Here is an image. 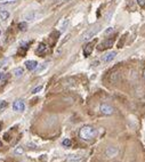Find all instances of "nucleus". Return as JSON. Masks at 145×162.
<instances>
[{
    "instance_id": "3",
    "label": "nucleus",
    "mask_w": 145,
    "mask_h": 162,
    "mask_svg": "<svg viewBox=\"0 0 145 162\" xmlns=\"http://www.w3.org/2000/svg\"><path fill=\"white\" fill-rule=\"evenodd\" d=\"M100 111L102 114L104 115H111L113 114V112H114V109L112 107L111 105H109V104H102L101 106H100Z\"/></svg>"
},
{
    "instance_id": "20",
    "label": "nucleus",
    "mask_w": 145,
    "mask_h": 162,
    "mask_svg": "<svg viewBox=\"0 0 145 162\" xmlns=\"http://www.w3.org/2000/svg\"><path fill=\"white\" fill-rule=\"evenodd\" d=\"M14 153L15 154H23L24 153V148H23L22 146H18V147H16V148L14 150Z\"/></svg>"
},
{
    "instance_id": "1",
    "label": "nucleus",
    "mask_w": 145,
    "mask_h": 162,
    "mask_svg": "<svg viewBox=\"0 0 145 162\" xmlns=\"http://www.w3.org/2000/svg\"><path fill=\"white\" fill-rule=\"evenodd\" d=\"M79 136L84 140H92L97 136V130L92 126H84L79 131Z\"/></svg>"
},
{
    "instance_id": "5",
    "label": "nucleus",
    "mask_w": 145,
    "mask_h": 162,
    "mask_svg": "<svg viewBox=\"0 0 145 162\" xmlns=\"http://www.w3.org/2000/svg\"><path fill=\"white\" fill-rule=\"evenodd\" d=\"M115 56H117V53L115 51H109V53H106V54H104L102 57V62L103 63H110L112 60L115 58Z\"/></svg>"
},
{
    "instance_id": "10",
    "label": "nucleus",
    "mask_w": 145,
    "mask_h": 162,
    "mask_svg": "<svg viewBox=\"0 0 145 162\" xmlns=\"http://www.w3.org/2000/svg\"><path fill=\"white\" fill-rule=\"evenodd\" d=\"M117 154H118V148H117V147H107L106 155H107L109 158H113V156H115Z\"/></svg>"
},
{
    "instance_id": "26",
    "label": "nucleus",
    "mask_w": 145,
    "mask_h": 162,
    "mask_svg": "<svg viewBox=\"0 0 145 162\" xmlns=\"http://www.w3.org/2000/svg\"><path fill=\"white\" fill-rule=\"evenodd\" d=\"M143 74H144V78H145V70L143 71Z\"/></svg>"
},
{
    "instance_id": "23",
    "label": "nucleus",
    "mask_w": 145,
    "mask_h": 162,
    "mask_svg": "<svg viewBox=\"0 0 145 162\" xmlns=\"http://www.w3.org/2000/svg\"><path fill=\"white\" fill-rule=\"evenodd\" d=\"M26 23L25 22H22V23H19V24H18V27H19V30H21V31H24V30H26Z\"/></svg>"
},
{
    "instance_id": "12",
    "label": "nucleus",
    "mask_w": 145,
    "mask_h": 162,
    "mask_svg": "<svg viewBox=\"0 0 145 162\" xmlns=\"http://www.w3.org/2000/svg\"><path fill=\"white\" fill-rule=\"evenodd\" d=\"M46 50H47V47H46V45H45V43H40V45H39V47L37 48L35 53H37L38 55H43V53H46Z\"/></svg>"
},
{
    "instance_id": "6",
    "label": "nucleus",
    "mask_w": 145,
    "mask_h": 162,
    "mask_svg": "<svg viewBox=\"0 0 145 162\" xmlns=\"http://www.w3.org/2000/svg\"><path fill=\"white\" fill-rule=\"evenodd\" d=\"M37 17H38V12L32 10V12H29V13H26L25 15H24V19H25V21H29V22H31V21L37 19Z\"/></svg>"
},
{
    "instance_id": "17",
    "label": "nucleus",
    "mask_w": 145,
    "mask_h": 162,
    "mask_svg": "<svg viewBox=\"0 0 145 162\" xmlns=\"http://www.w3.org/2000/svg\"><path fill=\"white\" fill-rule=\"evenodd\" d=\"M47 68V63H43V64H41L40 65V68H35V72H37V74H40L43 71H45Z\"/></svg>"
},
{
    "instance_id": "9",
    "label": "nucleus",
    "mask_w": 145,
    "mask_h": 162,
    "mask_svg": "<svg viewBox=\"0 0 145 162\" xmlns=\"http://www.w3.org/2000/svg\"><path fill=\"white\" fill-rule=\"evenodd\" d=\"M93 49H94V42H89L88 45H86V47L84 48V55H85V57H88V56L92 54Z\"/></svg>"
},
{
    "instance_id": "8",
    "label": "nucleus",
    "mask_w": 145,
    "mask_h": 162,
    "mask_svg": "<svg viewBox=\"0 0 145 162\" xmlns=\"http://www.w3.org/2000/svg\"><path fill=\"white\" fill-rule=\"evenodd\" d=\"M112 45H113V39H109V40L101 43L97 48H98V50H103V49H107V48L112 47Z\"/></svg>"
},
{
    "instance_id": "11",
    "label": "nucleus",
    "mask_w": 145,
    "mask_h": 162,
    "mask_svg": "<svg viewBox=\"0 0 145 162\" xmlns=\"http://www.w3.org/2000/svg\"><path fill=\"white\" fill-rule=\"evenodd\" d=\"M13 74H14V77L18 79V78L23 77V74H24V70L22 68H16L14 71H13Z\"/></svg>"
},
{
    "instance_id": "7",
    "label": "nucleus",
    "mask_w": 145,
    "mask_h": 162,
    "mask_svg": "<svg viewBox=\"0 0 145 162\" xmlns=\"http://www.w3.org/2000/svg\"><path fill=\"white\" fill-rule=\"evenodd\" d=\"M25 68L29 70V71H34L35 68H38V62L37 60H26L24 63Z\"/></svg>"
},
{
    "instance_id": "4",
    "label": "nucleus",
    "mask_w": 145,
    "mask_h": 162,
    "mask_svg": "<svg viewBox=\"0 0 145 162\" xmlns=\"http://www.w3.org/2000/svg\"><path fill=\"white\" fill-rule=\"evenodd\" d=\"M25 110V104L23 101H15L13 103V111L14 112H23Z\"/></svg>"
},
{
    "instance_id": "27",
    "label": "nucleus",
    "mask_w": 145,
    "mask_h": 162,
    "mask_svg": "<svg viewBox=\"0 0 145 162\" xmlns=\"http://www.w3.org/2000/svg\"><path fill=\"white\" fill-rule=\"evenodd\" d=\"M0 35H1V31H0Z\"/></svg>"
},
{
    "instance_id": "24",
    "label": "nucleus",
    "mask_w": 145,
    "mask_h": 162,
    "mask_svg": "<svg viewBox=\"0 0 145 162\" xmlns=\"http://www.w3.org/2000/svg\"><path fill=\"white\" fill-rule=\"evenodd\" d=\"M137 4H138V6H139V7H143V8H145V0H137Z\"/></svg>"
},
{
    "instance_id": "28",
    "label": "nucleus",
    "mask_w": 145,
    "mask_h": 162,
    "mask_svg": "<svg viewBox=\"0 0 145 162\" xmlns=\"http://www.w3.org/2000/svg\"><path fill=\"white\" fill-rule=\"evenodd\" d=\"M0 146H1V142H0Z\"/></svg>"
},
{
    "instance_id": "14",
    "label": "nucleus",
    "mask_w": 145,
    "mask_h": 162,
    "mask_svg": "<svg viewBox=\"0 0 145 162\" xmlns=\"http://www.w3.org/2000/svg\"><path fill=\"white\" fill-rule=\"evenodd\" d=\"M17 0H0V6H6V5H14L16 4Z\"/></svg>"
},
{
    "instance_id": "22",
    "label": "nucleus",
    "mask_w": 145,
    "mask_h": 162,
    "mask_svg": "<svg viewBox=\"0 0 145 162\" xmlns=\"http://www.w3.org/2000/svg\"><path fill=\"white\" fill-rule=\"evenodd\" d=\"M43 90V86H38V87H35L33 90H32V94H38L39 91H41Z\"/></svg>"
},
{
    "instance_id": "25",
    "label": "nucleus",
    "mask_w": 145,
    "mask_h": 162,
    "mask_svg": "<svg viewBox=\"0 0 145 162\" xmlns=\"http://www.w3.org/2000/svg\"><path fill=\"white\" fill-rule=\"evenodd\" d=\"M111 32H113V27H109V29L105 31V34H109V33H111Z\"/></svg>"
},
{
    "instance_id": "13",
    "label": "nucleus",
    "mask_w": 145,
    "mask_h": 162,
    "mask_svg": "<svg viewBox=\"0 0 145 162\" xmlns=\"http://www.w3.org/2000/svg\"><path fill=\"white\" fill-rule=\"evenodd\" d=\"M9 16H10V13L8 10H0V18L2 21H6Z\"/></svg>"
},
{
    "instance_id": "15",
    "label": "nucleus",
    "mask_w": 145,
    "mask_h": 162,
    "mask_svg": "<svg viewBox=\"0 0 145 162\" xmlns=\"http://www.w3.org/2000/svg\"><path fill=\"white\" fill-rule=\"evenodd\" d=\"M68 24H69V18H64V19L62 21L61 26H60V29H61V31H62V32H63V31H65V29H66Z\"/></svg>"
},
{
    "instance_id": "19",
    "label": "nucleus",
    "mask_w": 145,
    "mask_h": 162,
    "mask_svg": "<svg viewBox=\"0 0 145 162\" xmlns=\"http://www.w3.org/2000/svg\"><path fill=\"white\" fill-rule=\"evenodd\" d=\"M6 79H7V74H6V73H4V72H0V86L5 84Z\"/></svg>"
},
{
    "instance_id": "16",
    "label": "nucleus",
    "mask_w": 145,
    "mask_h": 162,
    "mask_svg": "<svg viewBox=\"0 0 145 162\" xmlns=\"http://www.w3.org/2000/svg\"><path fill=\"white\" fill-rule=\"evenodd\" d=\"M79 160H81V156H79V155H69L68 156V162L79 161Z\"/></svg>"
},
{
    "instance_id": "21",
    "label": "nucleus",
    "mask_w": 145,
    "mask_h": 162,
    "mask_svg": "<svg viewBox=\"0 0 145 162\" xmlns=\"http://www.w3.org/2000/svg\"><path fill=\"white\" fill-rule=\"evenodd\" d=\"M7 105H8V103L6 102V101H0V111L5 110L7 107Z\"/></svg>"
},
{
    "instance_id": "18",
    "label": "nucleus",
    "mask_w": 145,
    "mask_h": 162,
    "mask_svg": "<svg viewBox=\"0 0 145 162\" xmlns=\"http://www.w3.org/2000/svg\"><path fill=\"white\" fill-rule=\"evenodd\" d=\"M62 145L64 146V147H71V145H72V142H71V139L65 138V139L62 142Z\"/></svg>"
},
{
    "instance_id": "2",
    "label": "nucleus",
    "mask_w": 145,
    "mask_h": 162,
    "mask_svg": "<svg viewBox=\"0 0 145 162\" xmlns=\"http://www.w3.org/2000/svg\"><path fill=\"white\" fill-rule=\"evenodd\" d=\"M100 30H101V25H100V24H96V25L89 27L85 33L81 35V40H82V41H88V40H90L94 35H96V34L100 32Z\"/></svg>"
}]
</instances>
